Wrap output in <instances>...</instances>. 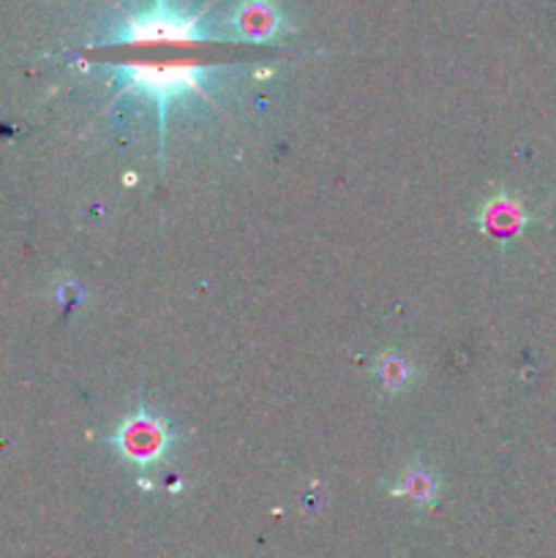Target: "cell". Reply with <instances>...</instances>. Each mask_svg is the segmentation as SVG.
Wrapping results in <instances>:
<instances>
[{"mask_svg":"<svg viewBox=\"0 0 556 558\" xmlns=\"http://www.w3.org/2000/svg\"><path fill=\"white\" fill-rule=\"evenodd\" d=\"M376 374H379V379L385 381V387H390V390H401V387L412 379V368H409L407 360H401L398 354L382 357Z\"/></svg>","mask_w":556,"mask_h":558,"instance_id":"8992f818","label":"cell"},{"mask_svg":"<svg viewBox=\"0 0 556 558\" xmlns=\"http://www.w3.org/2000/svg\"><path fill=\"white\" fill-rule=\"evenodd\" d=\"M234 33L245 41H265L273 38L281 27V14L270 0H245L232 20Z\"/></svg>","mask_w":556,"mask_h":558,"instance_id":"277c9868","label":"cell"},{"mask_svg":"<svg viewBox=\"0 0 556 558\" xmlns=\"http://www.w3.org/2000/svg\"><path fill=\"white\" fill-rule=\"evenodd\" d=\"M512 216H516V210H505V202H499V205H491L488 210L483 213V223H491V232L499 234L505 232V227H516L518 218Z\"/></svg>","mask_w":556,"mask_h":558,"instance_id":"52a82bcc","label":"cell"},{"mask_svg":"<svg viewBox=\"0 0 556 558\" xmlns=\"http://www.w3.org/2000/svg\"><path fill=\"white\" fill-rule=\"evenodd\" d=\"M436 490H439V483H436L434 477H431L428 472H423V469H412V472L403 477V485L398 494L409 496L412 501H423V505H431V501L436 499Z\"/></svg>","mask_w":556,"mask_h":558,"instance_id":"5b68a950","label":"cell"},{"mask_svg":"<svg viewBox=\"0 0 556 558\" xmlns=\"http://www.w3.org/2000/svg\"><path fill=\"white\" fill-rule=\"evenodd\" d=\"M109 44L125 49H185L210 44V36L202 31V14H185L172 9L169 0H156L153 9L125 16Z\"/></svg>","mask_w":556,"mask_h":558,"instance_id":"7a4b0ae2","label":"cell"},{"mask_svg":"<svg viewBox=\"0 0 556 558\" xmlns=\"http://www.w3.org/2000/svg\"><path fill=\"white\" fill-rule=\"evenodd\" d=\"M169 441H172V436H169L167 423L158 420L153 412H145V409L131 414V417L112 434V445L118 447L120 456L142 469L161 461Z\"/></svg>","mask_w":556,"mask_h":558,"instance_id":"3957f363","label":"cell"},{"mask_svg":"<svg viewBox=\"0 0 556 558\" xmlns=\"http://www.w3.org/2000/svg\"><path fill=\"white\" fill-rule=\"evenodd\" d=\"M114 76L118 85L125 93L136 90L145 93L156 101L158 107V125H161V142L164 131H167V107L178 98L189 96V93H202L205 76L210 74V65L200 63V60L185 58H164V60H125V63H114Z\"/></svg>","mask_w":556,"mask_h":558,"instance_id":"6da1fadb","label":"cell"}]
</instances>
